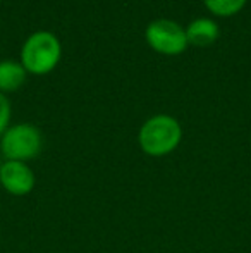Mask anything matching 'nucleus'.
Wrapping results in <instances>:
<instances>
[{
	"label": "nucleus",
	"instance_id": "3",
	"mask_svg": "<svg viewBox=\"0 0 251 253\" xmlns=\"http://www.w3.org/2000/svg\"><path fill=\"white\" fill-rule=\"evenodd\" d=\"M43 147V136L40 129L30 123H19L9 126L0 136V152L5 160L28 162L33 160Z\"/></svg>",
	"mask_w": 251,
	"mask_h": 253
},
{
	"label": "nucleus",
	"instance_id": "8",
	"mask_svg": "<svg viewBox=\"0 0 251 253\" xmlns=\"http://www.w3.org/2000/svg\"><path fill=\"white\" fill-rule=\"evenodd\" d=\"M205 7L212 14L218 17H231L234 14L241 12L246 5V0H203Z\"/></svg>",
	"mask_w": 251,
	"mask_h": 253
},
{
	"label": "nucleus",
	"instance_id": "10",
	"mask_svg": "<svg viewBox=\"0 0 251 253\" xmlns=\"http://www.w3.org/2000/svg\"><path fill=\"white\" fill-rule=\"evenodd\" d=\"M0 2H2V0H0Z\"/></svg>",
	"mask_w": 251,
	"mask_h": 253
},
{
	"label": "nucleus",
	"instance_id": "6",
	"mask_svg": "<svg viewBox=\"0 0 251 253\" xmlns=\"http://www.w3.org/2000/svg\"><path fill=\"white\" fill-rule=\"evenodd\" d=\"M218 24L208 17H200V19L191 21L186 28V38L188 43L194 47H208L218 38Z\"/></svg>",
	"mask_w": 251,
	"mask_h": 253
},
{
	"label": "nucleus",
	"instance_id": "4",
	"mask_svg": "<svg viewBox=\"0 0 251 253\" xmlns=\"http://www.w3.org/2000/svg\"><path fill=\"white\" fill-rule=\"evenodd\" d=\"M148 45L162 55H179L188 48L186 30L171 19L151 21L144 31Z\"/></svg>",
	"mask_w": 251,
	"mask_h": 253
},
{
	"label": "nucleus",
	"instance_id": "7",
	"mask_svg": "<svg viewBox=\"0 0 251 253\" xmlns=\"http://www.w3.org/2000/svg\"><path fill=\"white\" fill-rule=\"evenodd\" d=\"M28 71L21 62L16 60H2L0 62V93L16 91L24 84Z\"/></svg>",
	"mask_w": 251,
	"mask_h": 253
},
{
	"label": "nucleus",
	"instance_id": "1",
	"mask_svg": "<svg viewBox=\"0 0 251 253\" xmlns=\"http://www.w3.org/2000/svg\"><path fill=\"white\" fill-rule=\"evenodd\" d=\"M182 140V127L179 121L167 114H157L144 121L140 127L138 143L150 157H165L179 147Z\"/></svg>",
	"mask_w": 251,
	"mask_h": 253
},
{
	"label": "nucleus",
	"instance_id": "9",
	"mask_svg": "<svg viewBox=\"0 0 251 253\" xmlns=\"http://www.w3.org/2000/svg\"><path fill=\"white\" fill-rule=\"evenodd\" d=\"M10 121V103L3 93H0V136L5 133Z\"/></svg>",
	"mask_w": 251,
	"mask_h": 253
},
{
	"label": "nucleus",
	"instance_id": "2",
	"mask_svg": "<svg viewBox=\"0 0 251 253\" xmlns=\"http://www.w3.org/2000/svg\"><path fill=\"white\" fill-rule=\"evenodd\" d=\"M62 45L52 31H36L30 35L21 48V64L30 74L43 76L59 66Z\"/></svg>",
	"mask_w": 251,
	"mask_h": 253
},
{
	"label": "nucleus",
	"instance_id": "5",
	"mask_svg": "<svg viewBox=\"0 0 251 253\" xmlns=\"http://www.w3.org/2000/svg\"><path fill=\"white\" fill-rule=\"evenodd\" d=\"M35 174L26 162L5 160L0 166V184L7 193L14 197H24L35 188Z\"/></svg>",
	"mask_w": 251,
	"mask_h": 253
}]
</instances>
